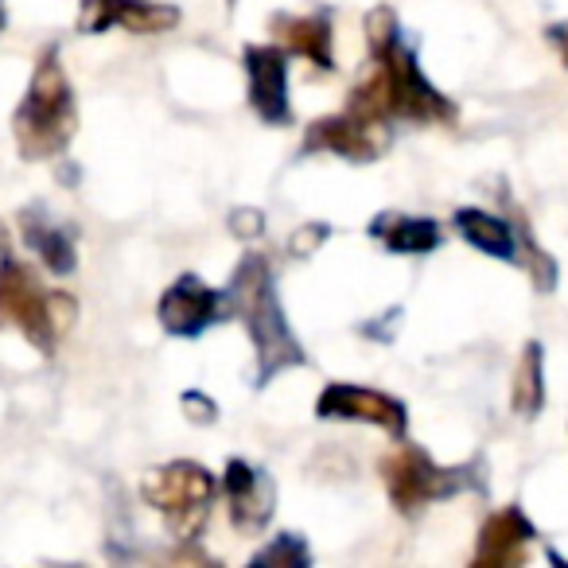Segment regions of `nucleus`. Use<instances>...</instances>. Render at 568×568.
Returning <instances> with one entry per match:
<instances>
[{
  "instance_id": "obj_1",
  "label": "nucleus",
  "mask_w": 568,
  "mask_h": 568,
  "mask_svg": "<svg viewBox=\"0 0 568 568\" xmlns=\"http://www.w3.org/2000/svg\"><path fill=\"white\" fill-rule=\"evenodd\" d=\"M226 296H230V312L242 316L245 332L253 339V351H257V386H268L276 374L308 363L293 327L284 320V308L273 288V273H268V261L261 253H250L237 265Z\"/></svg>"
},
{
  "instance_id": "obj_2",
  "label": "nucleus",
  "mask_w": 568,
  "mask_h": 568,
  "mask_svg": "<svg viewBox=\"0 0 568 568\" xmlns=\"http://www.w3.org/2000/svg\"><path fill=\"white\" fill-rule=\"evenodd\" d=\"M12 129H17V149L24 160H51L71 144L79 113H74L71 82H67L55 48L43 51Z\"/></svg>"
},
{
  "instance_id": "obj_3",
  "label": "nucleus",
  "mask_w": 568,
  "mask_h": 568,
  "mask_svg": "<svg viewBox=\"0 0 568 568\" xmlns=\"http://www.w3.org/2000/svg\"><path fill=\"white\" fill-rule=\"evenodd\" d=\"M214 490H219L214 487V475L206 467L191 464V459H175V464L156 467L141 483L144 503L156 506L175 541H195L203 534L214 506Z\"/></svg>"
},
{
  "instance_id": "obj_4",
  "label": "nucleus",
  "mask_w": 568,
  "mask_h": 568,
  "mask_svg": "<svg viewBox=\"0 0 568 568\" xmlns=\"http://www.w3.org/2000/svg\"><path fill=\"white\" fill-rule=\"evenodd\" d=\"M9 324H17L36 351H43V355L55 351L59 332L51 324V293H43L32 268L12 257L9 237L0 226V327Z\"/></svg>"
},
{
  "instance_id": "obj_5",
  "label": "nucleus",
  "mask_w": 568,
  "mask_h": 568,
  "mask_svg": "<svg viewBox=\"0 0 568 568\" xmlns=\"http://www.w3.org/2000/svg\"><path fill=\"white\" fill-rule=\"evenodd\" d=\"M382 479H386L389 498L402 514H417L420 506L440 503V498H452L464 487H471V471L436 467L420 448H397L394 456L382 459Z\"/></svg>"
},
{
  "instance_id": "obj_6",
  "label": "nucleus",
  "mask_w": 568,
  "mask_h": 568,
  "mask_svg": "<svg viewBox=\"0 0 568 568\" xmlns=\"http://www.w3.org/2000/svg\"><path fill=\"white\" fill-rule=\"evenodd\" d=\"M374 63L386 74V94H389V118L405 121H452V102L420 74L417 55L405 43H394L389 51L374 55Z\"/></svg>"
},
{
  "instance_id": "obj_7",
  "label": "nucleus",
  "mask_w": 568,
  "mask_h": 568,
  "mask_svg": "<svg viewBox=\"0 0 568 568\" xmlns=\"http://www.w3.org/2000/svg\"><path fill=\"white\" fill-rule=\"evenodd\" d=\"M389 141H394L389 118L347 105V113H335V118H324L308 129L304 152H335V156L355 160V164H371L389 149Z\"/></svg>"
},
{
  "instance_id": "obj_8",
  "label": "nucleus",
  "mask_w": 568,
  "mask_h": 568,
  "mask_svg": "<svg viewBox=\"0 0 568 568\" xmlns=\"http://www.w3.org/2000/svg\"><path fill=\"white\" fill-rule=\"evenodd\" d=\"M230 312V296L214 293L211 284H203L195 273H183L180 281L160 296L156 320L168 335H183V339H195L211 324H219Z\"/></svg>"
},
{
  "instance_id": "obj_9",
  "label": "nucleus",
  "mask_w": 568,
  "mask_h": 568,
  "mask_svg": "<svg viewBox=\"0 0 568 568\" xmlns=\"http://www.w3.org/2000/svg\"><path fill=\"white\" fill-rule=\"evenodd\" d=\"M316 413L324 420H363V425H378L389 436H405V405L394 402L389 394L378 389H363V386H347V382H332L324 386L316 402Z\"/></svg>"
},
{
  "instance_id": "obj_10",
  "label": "nucleus",
  "mask_w": 568,
  "mask_h": 568,
  "mask_svg": "<svg viewBox=\"0 0 568 568\" xmlns=\"http://www.w3.org/2000/svg\"><path fill=\"white\" fill-rule=\"evenodd\" d=\"M180 24V12L172 4H152V0H82L79 32L102 36L110 28H125L133 36L172 32Z\"/></svg>"
},
{
  "instance_id": "obj_11",
  "label": "nucleus",
  "mask_w": 568,
  "mask_h": 568,
  "mask_svg": "<svg viewBox=\"0 0 568 568\" xmlns=\"http://www.w3.org/2000/svg\"><path fill=\"white\" fill-rule=\"evenodd\" d=\"M222 490L230 503V521L237 534H261L276 510V483L268 479L261 467L245 464V459H230L226 475H222Z\"/></svg>"
},
{
  "instance_id": "obj_12",
  "label": "nucleus",
  "mask_w": 568,
  "mask_h": 568,
  "mask_svg": "<svg viewBox=\"0 0 568 568\" xmlns=\"http://www.w3.org/2000/svg\"><path fill=\"white\" fill-rule=\"evenodd\" d=\"M245 79H250V105L265 125H288V71L281 48H245Z\"/></svg>"
},
{
  "instance_id": "obj_13",
  "label": "nucleus",
  "mask_w": 568,
  "mask_h": 568,
  "mask_svg": "<svg viewBox=\"0 0 568 568\" xmlns=\"http://www.w3.org/2000/svg\"><path fill=\"white\" fill-rule=\"evenodd\" d=\"M534 541V526L526 521L521 510H498L487 518L479 534V549H475V565L479 568H506L526 560V545Z\"/></svg>"
},
{
  "instance_id": "obj_14",
  "label": "nucleus",
  "mask_w": 568,
  "mask_h": 568,
  "mask_svg": "<svg viewBox=\"0 0 568 568\" xmlns=\"http://www.w3.org/2000/svg\"><path fill=\"white\" fill-rule=\"evenodd\" d=\"M276 40L293 55L316 63L320 71H332V12H312V17H273L268 20Z\"/></svg>"
},
{
  "instance_id": "obj_15",
  "label": "nucleus",
  "mask_w": 568,
  "mask_h": 568,
  "mask_svg": "<svg viewBox=\"0 0 568 568\" xmlns=\"http://www.w3.org/2000/svg\"><path fill=\"white\" fill-rule=\"evenodd\" d=\"M20 222H24L28 250H32L36 257H43V265H48L51 273H59V276L74 273L79 257H74V234L71 230H63L59 222H51L48 214H43V206L24 211L20 214Z\"/></svg>"
},
{
  "instance_id": "obj_16",
  "label": "nucleus",
  "mask_w": 568,
  "mask_h": 568,
  "mask_svg": "<svg viewBox=\"0 0 568 568\" xmlns=\"http://www.w3.org/2000/svg\"><path fill=\"white\" fill-rule=\"evenodd\" d=\"M371 234L389 253H433L440 245V226L433 219H413V214H378L371 222Z\"/></svg>"
},
{
  "instance_id": "obj_17",
  "label": "nucleus",
  "mask_w": 568,
  "mask_h": 568,
  "mask_svg": "<svg viewBox=\"0 0 568 568\" xmlns=\"http://www.w3.org/2000/svg\"><path fill=\"white\" fill-rule=\"evenodd\" d=\"M456 230L475 250L490 253V257H503V261L514 257V230L503 219H495V214L467 206V211H456Z\"/></svg>"
},
{
  "instance_id": "obj_18",
  "label": "nucleus",
  "mask_w": 568,
  "mask_h": 568,
  "mask_svg": "<svg viewBox=\"0 0 568 568\" xmlns=\"http://www.w3.org/2000/svg\"><path fill=\"white\" fill-rule=\"evenodd\" d=\"M510 397H514V409H518L521 417H534V413L541 409L545 386H541V347H537V343H529L526 355H521Z\"/></svg>"
},
{
  "instance_id": "obj_19",
  "label": "nucleus",
  "mask_w": 568,
  "mask_h": 568,
  "mask_svg": "<svg viewBox=\"0 0 568 568\" xmlns=\"http://www.w3.org/2000/svg\"><path fill=\"white\" fill-rule=\"evenodd\" d=\"M312 560L308 545L301 541L296 534H284L276 537L268 549H261L257 557H253V565H276V568H304Z\"/></svg>"
},
{
  "instance_id": "obj_20",
  "label": "nucleus",
  "mask_w": 568,
  "mask_h": 568,
  "mask_svg": "<svg viewBox=\"0 0 568 568\" xmlns=\"http://www.w3.org/2000/svg\"><path fill=\"white\" fill-rule=\"evenodd\" d=\"M366 43H371V55H382V51H389L394 43H402V28H397V17L394 9H374L371 17H366Z\"/></svg>"
},
{
  "instance_id": "obj_21",
  "label": "nucleus",
  "mask_w": 568,
  "mask_h": 568,
  "mask_svg": "<svg viewBox=\"0 0 568 568\" xmlns=\"http://www.w3.org/2000/svg\"><path fill=\"white\" fill-rule=\"evenodd\" d=\"M327 234H332V230L324 226V222H312V226H301L293 234V242H288V253H293V257H312V253L320 250V245L327 242Z\"/></svg>"
},
{
  "instance_id": "obj_22",
  "label": "nucleus",
  "mask_w": 568,
  "mask_h": 568,
  "mask_svg": "<svg viewBox=\"0 0 568 568\" xmlns=\"http://www.w3.org/2000/svg\"><path fill=\"white\" fill-rule=\"evenodd\" d=\"M230 230H234V237L253 242V237H261V230H265V214L253 211V206H237V211L230 214Z\"/></svg>"
},
{
  "instance_id": "obj_23",
  "label": "nucleus",
  "mask_w": 568,
  "mask_h": 568,
  "mask_svg": "<svg viewBox=\"0 0 568 568\" xmlns=\"http://www.w3.org/2000/svg\"><path fill=\"white\" fill-rule=\"evenodd\" d=\"M183 413H187L195 425H211V420L219 417V405L199 394V389H187V394H183Z\"/></svg>"
},
{
  "instance_id": "obj_24",
  "label": "nucleus",
  "mask_w": 568,
  "mask_h": 568,
  "mask_svg": "<svg viewBox=\"0 0 568 568\" xmlns=\"http://www.w3.org/2000/svg\"><path fill=\"white\" fill-rule=\"evenodd\" d=\"M549 40H552V48L560 51V59H565V63H568V24L549 28Z\"/></svg>"
},
{
  "instance_id": "obj_25",
  "label": "nucleus",
  "mask_w": 568,
  "mask_h": 568,
  "mask_svg": "<svg viewBox=\"0 0 568 568\" xmlns=\"http://www.w3.org/2000/svg\"><path fill=\"white\" fill-rule=\"evenodd\" d=\"M0 32H4V9H0Z\"/></svg>"
}]
</instances>
